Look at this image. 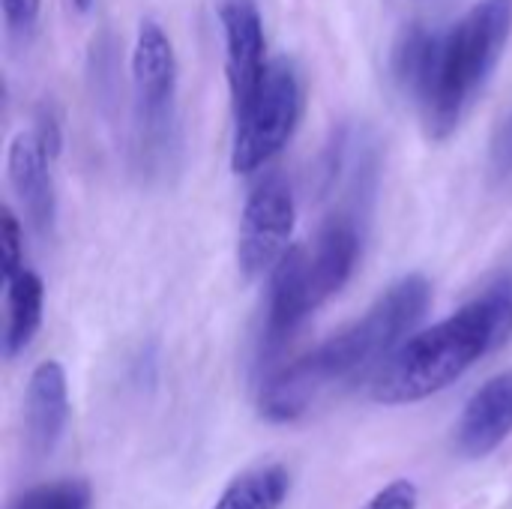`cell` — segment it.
Masks as SVG:
<instances>
[{"label":"cell","instance_id":"cell-5","mask_svg":"<svg viewBox=\"0 0 512 509\" xmlns=\"http://www.w3.org/2000/svg\"><path fill=\"white\" fill-rule=\"evenodd\" d=\"M141 165H162L177 144V54L156 21H144L132 51Z\"/></svg>","mask_w":512,"mask_h":509},{"label":"cell","instance_id":"cell-11","mask_svg":"<svg viewBox=\"0 0 512 509\" xmlns=\"http://www.w3.org/2000/svg\"><path fill=\"white\" fill-rule=\"evenodd\" d=\"M51 156L39 144L33 132H21L9 144L6 168H9V183L30 219V225L45 237L54 228L57 216V201H54V183H51Z\"/></svg>","mask_w":512,"mask_h":509},{"label":"cell","instance_id":"cell-13","mask_svg":"<svg viewBox=\"0 0 512 509\" xmlns=\"http://www.w3.org/2000/svg\"><path fill=\"white\" fill-rule=\"evenodd\" d=\"M42 300L45 288L42 279L30 270H21L9 285H6V330H3V354L12 360L27 345L42 327Z\"/></svg>","mask_w":512,"mask_h":509},{"label":"cell","instance_id":"cell-10","mask_svg":"<svg viewBox=\"0 0 512 509\" xmlns=\"http://www.w3.org/2000/svg\"><path fill=\"white\" fill-rule=\"evenodd\" d=\"M512 435V369L486 381L462 411L456 447L465 459L492 456Z\"/></svg>","mask_w":512,"mask_h":509},{"label":"cell","instance_id":"cell-9","mask_svg":"<svg viewBox=\"0 0 512 509\" xmlns=\"http://www.w3.org/2000/svg\"><path fill=\"white\" fill-rule=\"evenodd\" d=\"M69 420V387L66 372L57 360H45L33 369L24 396V441L36 459L57 450Z\"/></svg>","mask_w":512,"mask_h":509},{"label":"cell","instance_id":"cell-6","mask_svg":"<svg viewBox=\"0 0 512 509\" xmlns=\"http://www.w3.org/2000/svg\"><path fill=\"white\" fill-rule=\"evenodd\" d=\"M300 108L303 93L297 69L291 66V60L279 57L270 63L255 99L237 114L231 168L237 174H252L261 165H267L294 135Z\"/></svg>","mask_w":512,"mask_h":509},{"label":"cell","instance_id":"cell-20","mask_svg":"<svg viewBox=\"0 0 512 509\" xmlns=\"http://www.w3.org/2000/svg\"><path fill=\"white\" fill-rule=\"evenodd\" d=\"M417 504H420L417 486L408 480H396V483L384 486L363 509H417Z\"/></svg>","mask_w":512,"mask_h":509},{"label":"cell","instance_id":"cell-14","mask_svg":"<svg viewBox=\"0 0 512 509\" xmlns=\"http://www.w3.org/2000/svg\"><path fill=\"white\" fill-rule=\"evenodd\" d=\"M291 492V474L282 465H264L237 477L213 509H279Z\"/></svg>","mask_w":512,"mask_h":509},{"label":"cell","instance_id":"cell-21","mask_svg":"<svg viewBox=\"0 0 512 509\" xmlns=\"http://www.w3.org/2000/svg\"><path fill=\"white\" fill-rule=\"evenodd\" d=\"M72 6H75L78 12H87V9L93 6V0H72Z\"/></svg>","mask_w":512,"mask_h":509},{"label":"cell","instance_id":"cell-4","mask_svg":"<svg viewBox=\"0 0 512 509\" xmlns=\"http://www.w3.org/2000/svg\"><path fill=\"white\" fill-rule=\"evenodd\" d=\"M512 30V0H483L444 36L438 72L423 114L429 135L444 141L456 132L471 96L498 66Z\"/></svg>","mask_w":512,"mask_h":509},{"label":"cell","instance_id":"cell-7","mask_svg":"<svg viewBox=\"0 0 512 509\" xmlns=\"http://www.w3.org/2000/svg\"><path fill=\"white\" fill-rule=\"evenodd\" d=\"M294 216V195L285 177L267 174L252 186L243 204L237 234V261L249 279L276 270V264L285 258L294 231Z\"/></svg>","mask_w":512,"mask_h":509},{"label":"cell","instance_id":"cell-15","mask_svg":"<svg viewBox=\"0 0 512 509\" xmlns=\"http://www.w3.org/2000/svg\"><path fill=\"white\" fill-rule=\"evenodd\" d=\"M93 492L87 480H54L15 495L6 509H90Z\"/></svg>","mask_w":512,"mask_h":509},{"label":"cell","instance_id":"cell-8","mask_svg":"<svg viewBox=\"0 0 512 509\" xmlns=\"http://www.w3.org/2000/svg\"><path fill=\"white\" fill-rule=\"evenodd\" d=\"M219 18L225 33V72H228L231 102H234V114H240L255 99L270 69L264 21L255 0H222Z\"/></svg>","mask_w":512,"mask_h":509},{"label":"cell","instance_id":"cell-18","mask_svg":"<svg viewBox=\"0 0 512 509\" xmlns=\"http://www.w3.org/2000/svg\"><path fill=\"white\" fill-rule=\"evenodd\" d=\"M33 135L39 138V144L45 147V153L51 159L60 156V150H63V126H60V114H57L54 102H42L36 108V129H33Z\"/></svg>","mask_w":512,"mask_h":509},{"label":"cell","instance_id":"cell-19","mask_svg":"<svg viewBox=\"0 0 512 509\" xmlns=\"http://www.w3.org/2000/svg\"><path fill=\"white\" fill-rule=\"evenodd\" d=\"M0 6H3V18L12 33H18V36L33 33V27L39 21L42 0H0Z\"/></svg>","mask_w":512,"mask_h":509},{"label":"cell","instance_id":"cell-16","mask_svg":"<svg viewBox=\"0 0 512 509\" xmlns=\"http://www.w3.org/2000/svg\"><path fill=\"white\" fill-rule=\"evenodd\" d=\"M24 249H21V225L9 207H3L0 216V279L9 285L24 267Z\"/></svg>","mask_w":512,"mask_h":509},{"label":"cell","instance_id":"cell-17","mask_svg":"<svg viewBox=\"0 0 512 509\" xmlns=\"http://www.w3.org/2000/svg\"><path fill=\"white\" fill-rule=\"evenodd\" d=\"M489 168L498 180L512 177V111L495 126L489 144Z\"/></svg>","mask_w":512,"mask_h":509},{"label":"cell","instance_id":"cell-1","mask_svg":"<svg viewBox=\"0 0 512 509\" xmlns=\"http://www.w3.org/2000/svg\"><path fill=\"white\" fill-rule=\"evenodd\" d=\"M429 300L432 285L423 276H405L390 285L366 315L264 381L258 396L261 417L270 423H294L333 390L366 375L375 378L405 336L420 324Z\"/></svg>","mask_w":512,"mask_h":509},{"label":"cell","instance_id":"cell-12","mask_svg":"<svg viewBox=\"0 0 512 509\" xmlns=\"http://www.w3.org/2000/svg\"><path fill=\"white\" fill-rule=\"evenodd\" d=\"M441 45H444V36H438L426 24L402 27L399 39L393 45V57H390L393 78H396L399 90L414 96L420 105L432 90L438 60H441Z\"/></svg>","mask_w":512,"mask_h":509},{"label":"cell","instance_id":"cell-3","mask_svg":"<svg viewBox=\"0 0 512 509\" xmlns=\"http://www.w3.org/2000/svg\"><path fill=\"white\" fill-rule=\"evenodd\" d=\"M360 234L351 216H333L309 246L288 249L273 270L261 357H276L303 321L345 288L357 267Z\"/></svg>","mask_w":512,"mask_h":509},{"label":"cell","instance_id":"cell-2","mask_svg":"<svg viewBox=\"0 0 512 509\" xmlns=\"http://www.w3.org/2000/svg\"><path fill=\"white\" fill-rule=\"evenodd\" d=\"M512 336V273L435 327L405 339L372 378L381 405H417L453 387Z\"/></svg>","mask_w":512,"mask_h":509}]
</instances>
